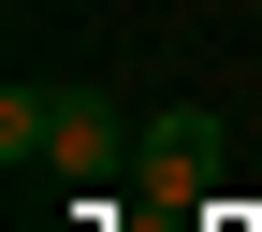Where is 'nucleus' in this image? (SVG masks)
I'll list each match as a JSON object with an SVG mask.
<instances>
[{"label": "nucleus", "instance_id": "f257e3e1", "mask_svg": "<svg viewBox=\"0 0 262 232\" xmlns=\"http://www.w3.org/2000/svg\"><path fill=\"white\" fill-rule=\"evenodd\" d=\"M146 218H219V116H146Z\"/></svg>", "mask_w": 262, "mask_h": 232}, {"label": "nucleus", "instance_id": "f03ea898", "mask_svg": "<svg viewBox=\"0 0 262 232\" xmlns=\"http://www.w3.org/2000/svg\"><path fill=\"white\" fill-rule=\"evenodd\" d=\"M44 160H58V174H117V160H131V116H117V102H88V87H58Z\"/></svg>", "mask_w": 262, "mask_h": 232}, {"label": "nucleus", "instance_id": "7ed1b4c3", "mask_svg": "<svg viewBox=\"0 0 262 232\" xmlns=\"http://www.w3.org/2000/svg\"><path fill=\"white\" fill-rule=\"evenodd\" d=\"M44 131H58V87H15V102H0V160L29 174V160H44Z\"/></svg>", "mask_w": 262, "mask_h": 232}]
</instances>
